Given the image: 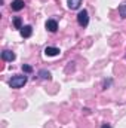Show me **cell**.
Wrapping results in <instances>:
<instances>
[{"label":"cell","mask_w":126,"mask_h":128,"mask_svg":"<svg viewBox=\"0 0 126 128\" xmlns=\"http://www.w3.org/2000/svg\"><path fill=\"white\" fill-rule=\"evenodd\" d=\"M39 78H40V79H45V80H51V79H52V74H51L48 70H40V72H39Z\"/></svg>","instance_id":"9"},{"label":"cell","mask_w":126,"mask_h":128,"mask_svg":"<svg viewBox=\"0 0 126 128\" xmlns=\"http://www.w3.org/2000/svg\"><path fill=\"white\" fill-rule=\"evenodd\" d=\"M101 128H111V125H110V124H102Z\"/></svg>","instance_id":"13"},{"label":"cell","mask_w":126,"mask_h":128,"mask_svg":"<svg viewBox=\"0 0 126 128\" xmlns=\"http://www.w3.org/2000/svg\"><path fill=\"white\" fill-rule=\"evenodd\" d=\"M46 28H48V32L55 33L58 30V22H57L55 20H48V21H46Z\"/></svg>","instance_id":"3"},{"label":"cell","mask_w":126,"mask_h":128,"mask_svg":"<svg viewBox=\"0 0 126 128\" xmlns=\"http://www.w3.org/2000/svg\"><path fill=\"white\" fill-rule=\"evenodd\" d=\"M27 84V76L24 74H16V76H13L10 80H9V86L10 88H21V86H24Z\"/></svg>","instance_id":"1"},{"label":"cell","mask_w":126,"mask_h":128,"mask_svg":"<svg viewBox=\"0 0 126 128\" xmlns=\"http://www.w3.org/2000/svg\"><path fill=\"white\" fill-rule=\"evenodd\" d=\"M45 54H46L48 57H55V55L60 54V49L55 48V46H48V48L45 49Z\"/></svg>","instance_id":"6"},{"label":"cell","mask_w":126,"mask_h":128,"mask_svg":"<svg viewBox=\"0 0 126 128\" xmlns=\"http://www.w3.org/2000/svg\"><path fill=\"white\" fill-rule=\"evenodd\" d=\"M24 6H25V3H24V0H13L12 3H10V8H12V10H21V9H24Z\"/></svg>","instance_id":"4"},{"label":"cell","mask_w":126,"mask_h":128,"mask_svg":"<svg viewBox=\"0 0 126 128\" xmlns=\"http://www.w3.org/2000/svg\"><path fill=\"white\" fill-rule=\"evenodd\" d=\"M1 58H3L4 61H13V60L16 58V55H15L12 51H7V49H6V51L1 52Z\"/></svg>","instance_id":"5"},{"label":"cell","mask_w":126,"mask_h":128,"mask_svg":"<svg viewBox=\"0 0 126 128\" xmlns=\"http://www.w3.org/2000/svg\"><path fill=\"white\" fill-rule=\"evenodd\" d=\"M119 15L125 20L126 18V3H122V4H119Z\"/></svg>","instance_id":"10"},{"label":"cell","mask_w":126,"mask_h":128,"mask_svg":"<svg viewBox=\"0 0 126 128\" xmlns=\"http://www.w3.org/2000/svg\"><path fill=\"white\" fill-rule=\"evenodd\" d=\"M13 26H15V28H19V30L24 27V26H22V21H21L19 16H15V18H13Z\"/></svg>","instance_id":"11"},{"label":"cell","mask_w":126,"mask_h":128,"mask_svg":"<svg viewBox=\"0 0 126 128\" xmlns=\"http://www.w3.org/2000/svg\"><path fill=\"white\" fill-rule=\"evenodd\" d=\"M67 2H68V8H70L71 10L79 9L80 4H82V0H67Z\"/></svg>","instance_id":"8"},{"label":"cell","mask_w":126,"mask_h":128,"mask_svg":"<svg viewBox=\"0 0 126 128\" xmlns=\"http://www.w3.org/2000/svg\"><path fill=\"white\" fill-rule=\"evenodd\" d=\"M19 33H21L22 37H30V36L33 34V27L31 26H24V27L19 30Z\"/></svg>","instance_id":"7"},{"label":"cell","mask_w":126,"mask_h":128,"mask_svg":"<svg viewBox=\"0 0 126 128\" xmlns=\"http://www.w3.org/2000/svg\"><path fill=\"white\" fill-rule=\"evenodd\" d=\"M22 72L24 73H33V67L28 64H22Z\"/></svg>","instance_id":"12"},{"label":"cell","mask_w":126,"mask_h":128,"mask_svg":"<svg viewBox=\"0 0 126 128\" xmlns=\"http://www.w3.org/2000/svg\"><path fill=\"white\" fill-rule=\"evenodd\" d=\"M77 22H79L80 27H86L89 24V14H88L86 9H83L77 14Z\"/></svg>","instance_id":"2"}]
</instances>
